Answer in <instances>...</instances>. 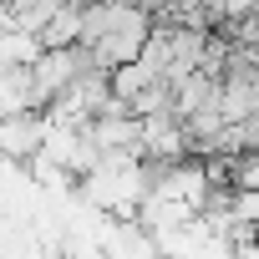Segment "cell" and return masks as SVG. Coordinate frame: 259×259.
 I'll list each match as a JSON object with an SVG mask.
<instances>
[{"label": "cell", "instance_id": "cell-1", "mask_svg": "<svg viewBox=\"0 0 259 259\" xmlns=\"http://www.w3.org/2000/svg\"><path fill=\"white\" fill-rule=\"evenodd\" d=\"M239 259H259V244H254V249H244V254H239Z\"/></svg>", "mask_w": 259, "mask_h": 259}, {"label": "cell", "instance_id": "cell-2", "mask_svg": "<svg viewBox=\"0 0 259 259\" xmlns=\"http://www.w3.org/2000/svg\"><path fill=\"white\" fill-rule=\"evenodd\" d=\"M249 21H254V26H259V6H254V16H249Z\"/></svg>", "mask_w": 259, "mask_h": 259}]
</instances>
